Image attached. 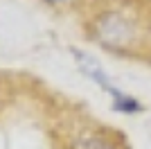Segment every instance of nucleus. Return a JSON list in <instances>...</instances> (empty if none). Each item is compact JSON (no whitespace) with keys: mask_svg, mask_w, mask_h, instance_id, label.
Here are the masks:
<instances>
[{"mask_svg":"<svg viewBox=\"0 0 151 149\" xmlns=\"http://www.w3.org/2000/svg\"><path fill=\"white\" fill-rule=\"evenodd\" d=\"M47 5H63V2H70V0H43Z\"/></svg>","mask_w":151,"mask_h":149,"instance_id":"f03ea898","label":"nucleus"},{"mask_svg":"<svg viewBox=\"0 0 151 149\" xmlns=\"http://www.w3.org/2000/svg\"><path fill=\"white\" fill-rule=\"evenodd\" d=\"M75 149H117L106 136L101 133H90V136H83Z\"/></svg>","mask_w":151,"mask_h":149,"instance_id":"f257e3e1","label":"nucleus"}]
</instances>
